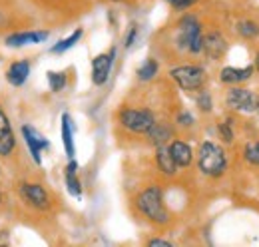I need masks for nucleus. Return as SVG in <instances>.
<instances>
[{"label":"nucleus","mask_w":259,"mask_h":247,"mask_svg":"<svg viewBox=\"0 0 259 247\" xmlns=\"http://www.w3.org/2000/svg\"><path fill=\"white\" fill-rule=\"evenodd\" d=\"M48 38V32L46 30H38V32H16V34H10L6 36V46H12V48H18V46H26V44H40Z\"/></svg>","instance_id":"nucleus-12"},{"label":"nucleus","mask_w":259,"mask_h":247,"mask_svg":"<svg viewBox=\"0 0 259 247\" xmlns=\"http://www.w3.org/2000/svg\"><path fill=\"white\" fill-rule=\"evenodd\" d=\"M16 148V138L4 110L0 108V155H10Z\"/></svg>","instance_id":"nucleus-11"},{"label":"nucleus","mask_w":259,"mask_h":247,"mask_svg":"<svg viewBox=\"0 0 259 247\" xmlns=\"http://www.w3.org/2000/svg\"><path fill=\"white\" fill-rule=\"evenodd\" d=\"M20 195L26 199V203H30L36 210H48L50 208V197L40 184H22L20 185Z\"/></svg>","instance_id":"nucleus-10"},{"label":"nucleus","mask_w":259,"mask_h":247,"mask_svg":"<svg viewBox=\"0 0 259 247\" xmlns=\"http://www.w3.org/2000/svg\"><path fill=\"white\" fill-rule=\"evenodd\" d=\"M180 34H178V42L182 48H186L192 54L201 52V42H203V34H201V24L194 14H186L180 20Z\"/></svg>","instance_id":"nucleus-3"},{"label":"nucleus","mask_w":259,"mask_h":247,"mask_svg":"<svg viewBox=\"0 0 259 247\" xmlns=\"http://www.w3.org/2000/svg\"><path fill=\"white\" fill-rule=\"evenodd\" d=\"M197 168L207 178L224 176L227 170L226 152L213 142H203L199 146V152H197Z\"/></svg>","instance_id":"nucleus-1"},{"label":"nucleus","mask_w":259,"mask_h":247,"mask_svg":"<svg viewBox=\"0 0 259 247\" xmlns=\"http://www.w3.org/2000/svg\"><path fill=\"white\" fill-rule=\"evenodd\" d=\"M62 142H64V150L68 159L74 157V130H72V120L70 114H62Z\"/></svg>","instance_id":"nucleus-18"},{"label":"nucleus","mask_w":259,"mask_h":247,"mask_svg":"<svg viewBox=\"0 0 259 247\" xmlns=\"http://www.w3.org/2000/svg\"><path fill=\"white\" fill-rule=\"evenodd\" d=\"M148 245L150 247H171V241H165V239H152Z\"/></svg>","instance_id":"nucleus-30"},{"label":"nucleus","mask_w":259,"mask_h":247,"mask_svg":"<svg viewBox=\"0 0 259 247\" xmlns=\"http://www.w3.org/2000/svg\"><path fill=\"white\" fill-rule=\"evenodd\" d=\"M80 38H82V28L74 30L68 38L60 40L58 44H54V46H52V54H62V52H66V50H70V48H72Z\"/></svg>","instance_id":"nucleus-20"},{"label":"nucleus","mask_w":259,"mask_h":247,"mask_svg":"<svg viewBox=\"0 0 259 247\" xmlns=\"http://www.w3.org/2000/svg\"><path fill=\"white\" fill-rule=\"evenodd\" d=\"M28 74H30V62L18 60L14 64H10V68L6 70V80L12 86H22L28 80Z\"/></svg>","instance_id":"nucleus-14"},{"label":"nucleus","mask_w":259,"mask_h":247,"mask_svg":"<svg viewBox=\"0 0 259 247\" xmlns=\"http://www.w3.org/2000/svg\"><path fill=\"white\" fill-rule=\"evenodd\" d=\"M255 70L259 72V52H257V56H255Z\"/></svg>","instance_id":"nucleus-31"},{"label":"nucleus","mask_w":259,"mask_h":247,"mask_svg":"<svg viewBox=\"0 0 259 247\" xmlns=\"http://www.w3.org/2000/svg\"><path fill=\"white\" fill-rule=\"evenodd\" d=\"M136 38H138V26H136V24H132L128 36H126V48H130V46L136 42Z\"/></svg>","instance_id":"nucleus-28"},{"label":"nucleus","mask_w":259,"mask_h":247,"mask_svg":"<svg viewBox=\"0 0 259 247\" xmlns=\"http://www.w3.org/2000/svg\"><path fill=\"white\" fill-rule=\"evenodd\" d=\"M78 163L74 161V157L68 161L66 166V187H68V193L74 195V197H80L82 195V185H80V180H78Z\"/></svg>","instance_id":"nucleus-17"},{"label":"nucleus","mask_w":259,"mask_h":247,"mask_svg":"<svg viewBox=\"0 0 259 247\" xmlns=\"http://www.w3.org/2000/svg\"><path fill=\"white\" fill-rule=\"evenodd\" d=\"M22 136H24V142H26L30 154H32V159L40 166L42 163V152L50 148L48 140L40 132H36L32 126H22Z\"/></svg>","instance_id":"nucleus-8"},{"label":"nucleus","mask_w":259,"mask_h":247,"mask_svg":"<svg viewBox=\"0 0 259 247\" xmlns=\"http://www.w3.org/2000/svg\"><path fill=\"white\" fill-rule=\"evenodd\" d=\"M201 52H203L209 60H222L227 52L226 38L218 30L207 32V34L203 36V42H201Z\"/></svg>","instance_id":"nucleus-7"},{"label":"nucleus","mask_w":259,"mask_h":247,"mask_svg":"<svg viewBox=\"0 0 259 247\" xmlns=\"http://www.w3.org/2000/svg\"><path fill=\"white\" fill-rule=\"evenodd\" d=\"M136 205H138V210H140L144 216L148 217L150 221H154V223L163 225V223L169 221V214H167V210H165V205H163L162 189L156 187V185L144 189V191L136 197Z\"/></svg>","instance_id":"nucleus-2"},{"label":"nucleus","mask_w":259,"mask_h":247,"mask_svg":"<svg viewBox=\"0 0 259 247\" xmlns=\"http://www.w3.org/2000/svg\"><path fill=\"white\" fill-rule=\"evenodd\" d=\"M169 76L176 80V84L186 90V92H195V90H201V86L205 84V70L201 66H194V64H188V66H176L169 70Z\"/></svg>","instance_id":"nucleus-4"},{"label":"nucleus","mask_w":259,"mask_h":247,"mask_svg":"<svg viewBox=\"0 0 259 247\" xmlns=\"http://www.w3.org/2000/svg\"><path fill=\"white\" fill-rule=\"evenodd\" d=\"M167 148H169V152H171L174 161L178 163V168H188V166L192 163V159H194V152H192V148H190L186 142L176 140V142H171Z\"/></svg>","instance_id":"nucleus-15"},{"label":"nucleus","mask_w":259,"mask_h":247,"mask_svg":"<svg viewBox=\"0 0 259 247\" xmlns=\"http://www.w3.org/2000/svg\"><path fill=\"white\" fill-rule=\"evenodd\" d=\"M148 136H150L152 144H156V146H165V142L171 138V130H169L165 124L156 122L152 126V130L148 132Z\"/></svg>","instance_id":"nucleus-19"},{"label":"nucleus","mask_w":259,"mask_h":247,"mask_svg":"<svg viewBox=\"0 0 259 247\" xmlns=\"http://www.w3.org/2000/svg\"><path fill=\"white\" fill-rule=\"evenodd\" d=\"M156 163L160 168V172L165 176H174L178 172V163L174 161L171 152L167 146H158V154H156Z\"/></svg>","instance_id":"nucleus-16"},{"label":"nucleus","mask_w":259,"mask_h":247,"mask_svg":"<svg viewBox=\"0 0 259 247\" xmlns=\"http://www.w3.org/2000/svg\"><path fill=\"white\" fill-rule=\"evenodd\" d=\"M174 10H188V8H192L197 0H165Z\"/></svg>","instance_id":"nucleus-27"},{"label":"nucleus","mask_w":259,"mask_h":247,"mask_svg":"<svg viewBox=\"0 0 259 247\" xmlns=\"http://www.w3.org/2000/svg\"><path fill=\"white\" fill-rule=\"evenodd\" d=\"M237 30H239V34H241L243 38H255L259 34V26L253 20H243V22H239Z\"/></svg>","instance_id":"nucleus-23"},{"label":"nucleus","mask_w":259,"mask_h":247,"mask_svg":"<svg viewBox=\"0 0 259 247\" xmlns=\"http://www.w3.org/2000/svg\"><path fill=\"white\" fill-rule=\"evenodd\" d=\"M114 56H116V48H112L108 54H100L92 60V82L96 86H104L110 78L112 72V64H114Z\"/></svg>","instance_id":"nucleus-9"},{"label":"nucleus","mask_w":259,"mask_h":247,"mask_svg":"<svg viewBox=\"0 0 259 247\" xmlns=\"http://www.w3.org/2000/svg\"><path fill=\"white\" fill-rule=\"evenodd\" d=\"M66 78L64 72H48V84H50V90L52 92H62L66 88Z\"/></svg>","instance_id":"nucleus-22"},{"label":"nucleus","mask_w":259,"mask_h":247,"mask_svg":"<svg viewBox=\"0 0 259 247\" xmlns=\"http://www.w3.org/2000/svg\"><path fill=\"white\" fill-rule=\"evenodd\" d=\"M0 201H2V195H0Z\"/></svg>","instance_id":"nucleus-33"},{"label":"nucleus","mask_w":259,"mask_h":247,"mask_svg":"<svg viewBox=\"0 0 259 247\" xmlns=\"http://www.w3.org/2000/svg\"><path fill=\"white\" fill-rule=\"evenodd\" d=\"M253 72H255V66H245V68H233V66H226L224 70H222V82H226V84H231V86H235V84H241V82H245V80H249L251 76H253Z\"/></svg>","instance_id":"nucleus-13"},{"label":"nucleus","mask_w":259,"mask_h":247,"mask_svg":"<svg viewBox=\"0 0 259 247\" xmlns=\"http://www.w3.org/2000/svg\"><path fill=\"white\" fill-rule=\"evenodd\" d=\"M178 122L182 124V126H192V124H194V118H192V114L182 112V114L178 116Z\"/></svg>","instance_id":"nucleus-29"},{"label":"nucleus","mask_w":259,"mask_h":247,"mask_svg":"<svg viewBox=\"0 0 259 247\" xmlns=\"http://www.w3.org/2000/svg\"><path fill=\"white\" fill-rule=\"evenodd\" d=\"M220 136H222V140L226 142V144H229L231 140H233V132H231V122L229 120H226L224 124H220Z\"/></svg>","instance_id":"nucleus-26"},{"label":"nucleus","mask_w":259,"mask_h":247,"mask_svg":"<svg viewBox=\"0 0 259 247\" xmlns=\"http://www.w3.org/2000/svg\"><path fill=\"white\" fill-rule=\"evenodd\" d=\"M255 112L259 114V100H257V108H255Z\"/></svg>","instance_id":"nucleus-32"},{"label":"nucleus","mask_w":259,"mask_h":247,"mask_svg":"<svg viewBox=\"0 0 259 247\" xmlns=\"http://www.w3.org/2000/svg\"><path fill=\"white\" fill-rule=\"evenodd\" d=\"M158 68H160L158 62L154 60V58H148V60L138 68V78H140L142 82H148V80H152V78L158 74Z\"/></svg>","instance_id":"nucleus-21"},{"label":"nucleus","mask_w":259,"mask_h":247,"mask_svg":"<svg viewBox=\"0 0 259 247\" xmlns=\"http://www.w3.org/2000/svg\"><path fill=\"white\" fill-rule=\"evenodd\" d=\"M243 154H245V159H247L249 163L259 166V142H251V144H247V146H245V150H243Z\"/></svg>","instance_id":"nucleus-24"},{"label":"nucleus","mask_w":259,"mask_h":247,"mask_svg":"<svg viewBox=\"0 0 259 247\" xmlns=\"http://www.w3.org/2000/svg\"><path fill=\"white\" fill-rule=\"evenodd\" d=\"M257 96L251 92V90H245V88H239V86H233L231 90H227L226 96V104L231 110H237V112H255L257 108Z\"/></svg>","instance_id":"nucleus-6"},{"label":"nucleus","mask_w":259,"mask_h":247,"mask_svg":"<svg viewBox=\"0 0 259 247\" xmlns=\"http://www.w3.org/2000/svg\"><path fill=\"white\" fill-rule=\"evenodd\" d=\"M120 124L134 132V134H148L152 130V126L156 124V116L152 110L142 108V110H134V108H126L120 112Z\"/></svg>","instance_id":"nucleus-5"},{"label":"nucleus","mask_w":259,"mask_h":247,"mask_svg":"<svg viewBox=\"0 0 259 247\" xmlns=\"http://www.w3.org/2000/svg\"><path fill=\"white\" fill-rule=\"evenodd\" d=\"M195 102H197V106H199L201 112H211V106H213V104H211V96H209L207 92L199 94Z\"/></svg>","instance_id":"nucleus-25"}]
</instances>
